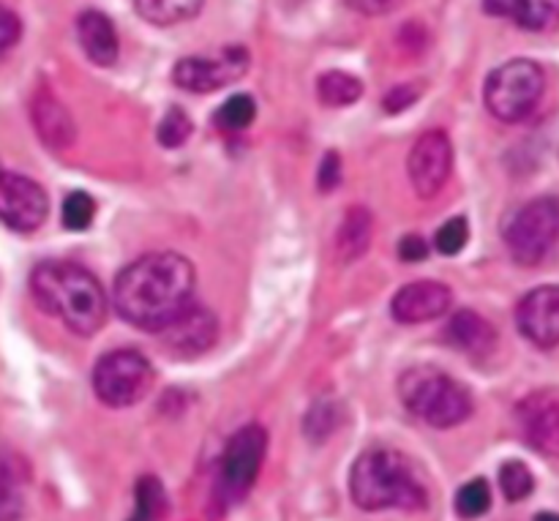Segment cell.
<instances>
[{"label": "cell", "mask_w": 559, "mask_h": 521, "mask_svg": "<svg viewBox=\"0 0 559 521\" xmlns=\"http://www.w3.org/2000/svg\"><path fill=\"white\" fill-rule=\"evenodd\" d=\"M197 273L183 254L153 251L118 273L112 306L129 325L162 333L194 306Z\"/></svg>", "instance_id": "obj_1"}, {"label": "cell", "mask_w": 559, "mask_h": 521, "mask_svg": "<svg viewBox=\"0 0 559 521\" xmlns=\"http://www.w3.org/2000/svg\"><path fill=\"white\" fill-rule=\"evenodd\" d=\"M31 293L47 315L76 336H93L107 320L109 300L104 287L74 262H41L31 273Z\"/></svg>", "instance_id": "obj_2"}, {"label": "cell", "mask_w": 559, "mask_h": 521, "mask_svg": "<svg viewBox=\"0 0 559 521\" xmlns=\"http://www.w3.org/2000/svg\"><path fill=\"white\" fill-rule=\"evenodd\" d=\"M349 495L364 511H424L429 506L424 481L413 462L391 448L366 451L349 473Z\"/></svg>", "instance_id": "obj_3"}, {"label": "cell", "mask_w": 559, "mask_h": 521, "mask_svg": "<svg viewBox=\"0 0 559 521\" xmlns=\"http://www.w3.org/2000/svg\"><path fill=\"white\" fill-rule=\"evenodd\" d=\"M399 396L409 413L435 429H453L473 415V396L467 388L429 366L404 371L399 380Z\"/></svg>", "instance_id": "obj_4"}, {"label": "cell", "mask_w": 559, "mask_h": 521, "mask_svg": "<svg viewBox=\"0 0 559 521\" xmlns=\"http://www.w3.org/2000/svg\"><path fill=\"white\" fill-rule=\"evenodd\" d=\"M546 91L544 69L533 60H511L489 74L484 87L486 109L502 123H522L538 109Z\"/></svg>", "instance_id": "obj_5"}, {"label": "cell", "mask_w": 559, "mask_h": 521, "mask_svg": "<svg viewBox=\"0 0 559 521\" xmlns=\"http://www.w3.org/2000/svg\"><path fill=\"white\" fill-rule=\"evenodd\" d=\"M502 240L519 265H540L559 246V197H538L513 211Z\"/></svg>", "instance_id": "obj_6"}, {"label": "cell", "mask_w": 559, "mask_h": 521, "mask_svg": "<svg viewBox=\"0 0 559 521\" xmlns=\"http://www.w3.org/2000/svg\"><path fill=\"white\" fill-rule=\"evenodd\" d=\"M153 366L136 350H115L98 358L93 369V391L107 407L123 410L142 402L153 388Z\"/></svg>", "instance_id": "obj_7"}, {"label": "cell", "mask_w": 559, "mask_h": 521, "mask_svg": "<svg viewBox=\"0 0 559 521\" xmlns=\"http://www.w3.org/2000/svg\"><path fill=\"white\" fill-rule=\"evenodd\" d=\"M265 451L267 435L262 426H243V429L229 437L216 484V497L222 500V506H233V502H240L249 495L262 470Z\"/></svg>", "instance_id": "obj_8"}, {"label": "cell", "mask_w": 559, "mask_h": 521, "mask_svg": "<svg viewBox=\"0 0 559 521\" xmlns=\"http://www.w3.org/2000/svg\"><path fill=\"white\" fill-rule=\"evenodd\" d=\"M249 71V52L240 44H227L213 55H191L175 63L173 82L189 93H213L238 82Z\"/></svg>", "instance_id": "obj_9"}, {"label": "cell", "mask_w": 559, "mask_h": 521, "mask_svg": "<svg viewBox=\"0 0 559 521\" xmlns=\"http://www.w3.org/2000/svg\"><path fill=\"white\" fill-rule=\"evenodd\" d=\"M453 169V145L445 131L431 129L418 137L407 158L409 183L420 200H431L445 189Z\"/></svg>", "instance_id": "obj_10"}, {"label": "cell", "mask_w": 559, "mask_h": 521, "mask_svg": "<svg viewBox=\"0 0 559 521\" xmlns=\"http://www.w3.org/2000/svg\"><path fill=\"white\" fill-rule=\"evenodd\" d=\"M47 191L27 175L5 173L0 180V213L5 227L16 233H33L47 218Z\"/></svg>", "instance_id": "obj_11"}, {"label": "cell", "mask_w": 559, "mask_h": 521, "mask_svg": "<svg viewBox=\"0 0 559 521\" xmlns=\"http://www.w3.org/2000/svg\"><path fill=\"white\" fill-rule=\"evenodd\" d=\"M516 424L530 448L559 459V393H530L516 407Z\"/></svg>", "instance_id": "obj_12"}, {"label": "cell", "mask_w": 559, "mask_h": 521, "mask_svg": "<svg viewBox=\"0 0 559 521\" xmlns=\"http://www.w3.org/2000/svg\"><path fill=\"white\" fill-rule=\"evenodd\" d=\"M218 339V320L205 306H189L173 325L162 331V342L175 358H197L207 353Z\"/></svg>", "instance_id": "obj_13"}, {"label": "cell", "mask_w": 559, "mask_h": 521, "mask_svg": "<svg viewBox=\"0 0 559 521\" xmlns=\"http://www.w3.org/2000/svg\"><path fill=\"white\" fill-rule=\"evenodd\" d=\"M516 325L535 347L551 350L559 344V287H538L522 298Z\"/></svg>", "instance_id": "obj_14"}, {"label": "cell", "mask_w": 559, "mask_h": 521, "mask_svg": "<svg viewBox=\"0 0 559 521\" xmlns=\"http://www.w3.org/2000/svg\"><path fill=\"white\" fill-rule=\"evenodd\" d=\"M451 309V289L442 282L420 279L409 282L393 295L391 315L402 325H418V322H431Z\"/></svg>", "instance_id": "obj_15"}, {"label": "cell", "mask_w": 559, "mask_h": 521, "mask_svg": "<svg viewBox=\"0 0 559 521\" xmlns=\"http://www.w3.org/2000/svg\"><path fill=\"white\" fill-rule=\"evenodd\" d=\"M31 118H33V126H36L38 140H41L47 147H52V151H66V147L74 142L76 137L74 118H71L69 109H66L63 104L47 91V87H41V91L33 96Z\"/></svg>", "instance_id": "obj_16"}, {"label": "cell", "mask_w": 559, "mask_h": 521, "mask_svg": "<svg viewBox=\"0 0 559 521\" xmlns=\"http://www.w3.org/2000/svg\"><path fill=\"white\" fill-rule=\"evenodd\" d=\"M484 9L533 33L559 27V0H484Z\"/></svg>", "instance_id": "obj_17"}, {"label": "cell", "mask_w": 559, "mask_h": 521, "mask_svg": "<svg viewBox=\"0 0 559 521\" xmlns=\"http://www.w3.org/2000/svg\"><path fill=\"white\" fill-rule=\"evenodd\" d=\"M76 33H80V44L85 49L87 58L96 66H115L120 52L118 33H115V25L109 22V16H104L102 11H85L76 20Z\"/></svg>", "instance_id": "obj_18"}, {"label": "cell", "mask_w": 559, "mask_h": 521, "mask_svg": "<svg viewBox=\"0 0 559 521\" xmlns=\"http://www.w3.org/2000/svg\"><path fill=\"white\" fill-rule=\"evenodd\" d=\"M445 333L448 342L467 355H486L491 353L497 344V333L495 328H491V322L469 309H462L459 315H453Z\"/></svg>", "instance_id": "obj_19"}, {"label": "cell", "mask_w": 559, "mask_h": 521, "mask_svg": "<svg viewBox=\"0 0 559 521\" xmlns=\"http://www.w3.org/2000/svg\"><path fill=\"white\" fill-rule=\"evenodd\" d=\"M374 235V216L366 208H349L336 235V254L342 262H355L369 251Z\"/></svg>", "instance_id": "obj_20"}, {"label": "cell", "mask_w": 559, "mask_h": 521, "mask_svg": "<svg viewBox=\"0 0 559 521\" xmlns=\"http://www.w3.org/2000/svg\"><path fill=\"white\" fill-rule=\"evenodd\" d=\"M134 9L151 25L167 27L200 14L202 0H134Z\"/></svg>", "instance_id": "obj_21"}, {"label": "cell", "mask_w": 559, "mask_h": 521, "mask_svg": "<svg viewBox=\"0 0 559 521\" xmlns=\"http://www.w3.org/2000/svg\"><path fill=\"white\" fill-rule=\"evenodd\" d=\"M317 96L325 107H349L364 96V85L347 71H328L317 80Z\"/></svg>", "instance_id": "obj_22"}, {"label": "cell", "mask_w": 559, "mask_h": 521, "mask_svg": "<svg viewBox=\"0 0 559 521\" xmlns=\"http://www.w3.org/2000/svg\"><path fill=\"white\" fill-rule=\"evenodd\" d=\"M22 473H16V459L5 453L3 464V506H0V521H20L25 511V497H22Z\"/></svg>", "instance_id": "obj_23"}, {"label": "cell", "mask_w": 559, "mask_h": 521, "mask_svg": "<svg viewBox=\"0 0 559 521\" xmlns=\"http://www.w3.org/2000/svg\"><path fill=\"white\" fill-rule=\"evenodd\" d=\"M164 511H167V495L158 478H140L136 484V513L129 521H162Z\"/></svg>", "instance_id": "obj_24"}, {"label": "cell", "mask_w": 559, "mask_h": 521, "mask_svg": "<svg viewBox=\"0 0 559 521\" xmlns=\"http://www.w3.org/2000/svg\"><path fill=\"white\" fill-rule=\"evenodd\" d=\"M500 489L508 502L524 500V497L533 495L535 489L533 470L524 462H519V459H511V462H506L500 467Z\"/></svg>", "instance_id": "obj_25"}, {"label": "cell", "mask_w": 559, "mask_h": 521, "mask_svg": "<svg viewBox=\"0 0 559 521\" xmlns=\"http://www.w3.org/2000/svg\"><path fill=\"white\" fill-rule=\"evenodd\" d=\"M491 508V489L484 478H475L456 492V513L462 519H480Z\"/></svg>", "instance_id": "obj_26"}, {"label": "cell", "mask_w": 559, "mask_h": 521, "mask_svg": "<svg viewBox=\"0 0 559 521\" xmlns=\"http://www.w3.org/2000/svg\"><path fill=\"white\" fill-rule=\"evenodd\" d=\"M257 115L254 98L246 96V93H238V96L227 98V102L218 107L216 123L227 131H243L246 126H251Z\"/></svg>", "instance_id": "obj_27"}, {"label": "cell", "mask_w": 559, "mask_h": 521, "mask_svg": "<svg viewBox=\"0 0 559 521\" xmlns=\"http://www.w3.org/2000/svg\"><path fill=\"white\" fill-rule=\"evenodd\" d=\"M93 216H96V202H93L91 194L85 191H74V194L66 197L63 202V227L66 229H87L93 224Z\"/></svg>", "instance_id": "obj_28"}, {"label": "cell", "mask_w": 559, "mask_h": 521, "mask_svg": "<svg viewBox=\"0 0 559 521\" xmlns=\"http://www.w3.org/2000/svg\"><path fill=\"white\" fill-rule=\"evenodd\" d=\"M467 240H469V224H467V218H464V216L448 218V222L442 224V227L437 229V235H435L437 251H440V254H445V257L459 254V251L467 246Z\"/></svg>", "instance_id": "obj_29"}, {"label": "cell", "mask_w": 559, "mask_h": 521, "mask_svg": "<svg viewBox=\"0 0 559 521\" xmlns=\"http://www.w3.org/2000/svg\"><path fill=\"white\" fill-rule=\"evenodd\" d=\"M336 426H338V410L333 407L331 402L314 404V407L309 410V415H306V421H304L306 435H309L314 442L328 440V437L336 431Z\"/></svg>", "instance_id": "obj_30"}, {"label": "cell", "mask_w": 559, "mask_h": 521, "mask_svg": "<svg viewBox=\"0 0 559 521\" xmlns=\"http://www.w3.org/2000/svg\"><path fill=\"white\" fill-rule=\"evenodd\" d=\"M191 137V120L180 107H173L158 123V142L164 147H180Z\"/></svg>", "instance_id": "obj_31"}, {"label": "cell", "mask_w": 559, "mask_h": 521, "mask_svg": "<svg viewBox=\"0 0 559 521\" xmlns=\"http://www.w3.org/2000/svg\"><path fill=\"white\" fill-rule=\"evenodd\" d=\"M338 183H342V158H338L336 151H331L325 158H322L320 189L322 191H333Z\"/></svg>", "instance_id": "obj_32"}, {"label": "cell", "mask_w": 559, "mask_h": 521, "mask_svg": "<svg viewBox=\"0 0 559 521\" xmlns=\"http://www.w3.org/2000/svg\"><path fill=\"white\" fill-rule=\"evenodd\" d=\"M426 254H429V246H426V240L420 238V235H407V238L399 244V257H402L404 262H424Z\"/></svg>", "instance_id": "obj_33"}, {"label": "cell", "mask_w": 559, "mask_h": 521, "mask_svg": "<svg viewBox=\"0 0 559 521\" xmlns=\"http://www.w3.org/2000/svg\"><path fill=\"white\" fill-rule=\"evenodd\" d=\"M415 98H418V91H415L413 85H399L385 96V109L388 113H402V109L409 107Z\"/></svg>", "instance_id": "obj_34"}, {"label": "cell", "mask_w": 559, "mask_h": 521, "mask_svg": "<svg viewBox=\"0 0 559 521\" xmlns=\"http://www.w3.org/2000/svg\"><path fill=\"white\" fill-rule=\"evenodd\" d=\"M344 3H347L349 9L360 11V14L374 16V14H388V11L396 9L402 0H344Z\"/></svg>", "instance_id": "obj_35"}, {"label": "cell", "mask_w": 559, "mask_h": 521, "mask_svg": "<svg viewBox=\"0 0 559 521\" xmlns=\"http://www.w3.org/2000/svg\"><path fill=\"white\" fill-rule=\"evenodd\" d=\"M0 31H3V38H0V44H3V52H9V49L16 44V38H20V33H22V25H20V20H16L14 11H3V22H0Z\"/></svg>", "instance_id": "obj_36"}, {"label": "cell", "mask_w": 559, "mask_h": 521, "mask_svg": "<svg viewBox=\"0 0 559 521\" xmlns=\"http://www.w3.org/2000/svg\"><path fill=\"white\" fill-rule=\"evenodd\" d=\"M535 521H559V513H538Z\"/></svg>", "instance_id": "obj_37"}]
</instances>
